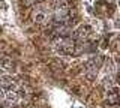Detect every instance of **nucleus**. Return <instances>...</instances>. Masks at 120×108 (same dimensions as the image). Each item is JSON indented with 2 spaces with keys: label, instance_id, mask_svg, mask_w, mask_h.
Returning a JSON list of instances; mask_svg holds the SVG:
<instances>
[{
  "label": "nucleus",
  "instance_id": "nucleus-1",
  "mask_svg": "<svg viewBox=\"0 0 120 108\" xmlns=\"http://www.w3.org/2000/svg\"><path fill=\"white\" fill-rule=\"evenodd\" d=\"M54 48L56 51L60 54H72L75 51V39H71V38H60L57 39V42L54 44Z\"/></svg>",
  "mask_w": 120,
  "mask_h": 108
},
{
  "label": "nucleus",
  "instance_id": "nucleus-2",
  "mask_svg": "<svg viewBox=\"0 0 120 108\" xmlns=\"http://www.w3.org/2000/svg\"><path fill=\"white\" fill-rule=\"evenodd\" d=\"M12 66H14V63H12V60H11V59L2 57V56H0V68L5 71V72H6L8 69H12Z\"/></svg>",
  "mask_w": 120,
  "mask_h": 108
},
{
  "label": "nucleus",
  "instance_id": "nucleus-3",
  "mask_svg": "<svg viewBox=\"0 0 120 108\" xmlns=\"http://www.w3.org/2000/svg\"><path fill=\"white\" fill-rule=\"evenodd\" d=\"M116 26H117V27H120V20H117V21H116Z\"/></svg>",
  "mask_w": 120,
  "mask_h": 108
},
{
  "label": "nucleus",
  "instance_id": "nucleus-4",
  "mask_svg": "<svg viewBox=\"0 0 120 108\" xmlns=\"http://www.w3.org/2000/svg\"><path fill=\"white\" fill-rule=\"evenodd\" d=\"M0 6H2V8H5V5H3V3H2V2H0Z\"/></svg>",
  "mask_w": 120,
  "mask_h": 108
}]
</instances>
